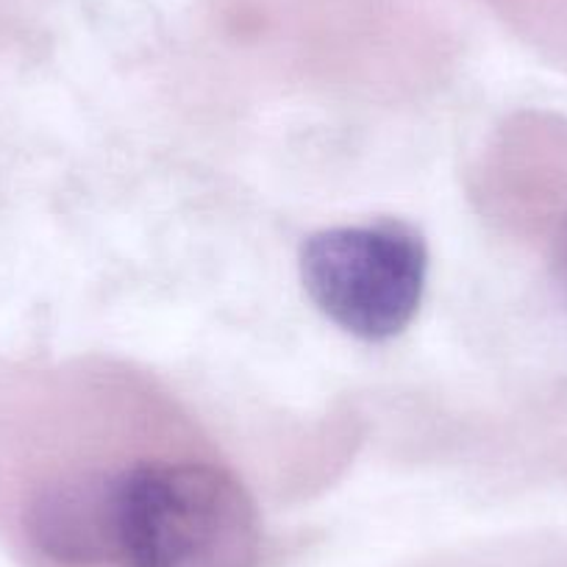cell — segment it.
I'll return each mask as SVG.
<instances>
[{
	"label": "cell",
	"mask_w": 567,
	"mask_h": 567,
	"mask_svg": "<svg viewBox=\"0 0 567 567\" xmlns=\"http://www.w3.org/2000/svg\"><path fill=\"white\" fill-rule=\"evenodd\" d=\"M261 523L254 498L206 462H154L117 473L123 567H256Z\"/></svg>",
	"instance_id": "obj_1"
},
{
	"label": "cell",
	"mask_w": 567,
	"mask_h": 567,
	"mask_svg": "<svg viewBox=\"0 0 567 567\" xmlns=\"http://www.w3.org/2000/svg\"><path fill=\"white\" fill-rule=\"evenodd\" d=\"M425 276L429 250L406 223L326 228L301 248V281L315 307L368 342L392 340L412 323Z\"/></svg>",
	"instance_id": "obj_2"
},
{
	"label": "cell",
	"mask_w": 567,
	"mask_h": 567,
	"mask_svg": "<svg viewBox=\"0 0 567 567\" xmlns=\"http://www.w3.org/2000/svg\"><path fill=\"white\" fill-rule=\"evenodd\" d=\"M37 548L64 565L114 559L117 550V476H79L37 489L25 512Z\"/></svg>",
	"instance_id": "obj_3"
},
{
	"label": "cell",
	"mask_w": 567,
	"mask_h": 567,
	"mask_svg": "<svg viewBox=\"0 0 567 567\" xmlns=\"http://www.w3.org/2000/svg\"><path fill=\"white\" fill-rule=\"evenodd\" d=\"M554 265H556V278H559V284L565 287V292H567V226H565V231L559 234V239H556Z\"/></svg>",
	"instance_id": "obj_4"
}]
</instances>
